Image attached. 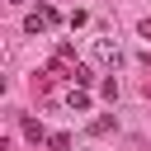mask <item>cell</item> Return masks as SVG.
I'll use <instances>...</instances> for the list:
<instances>
[{
  "label": "cell",
  "instance_id": "5",
  "mask_svg": "<svg viewBox=\"0 0 151 151\" xmlns=\"http://www.w3.org/2000/svg\"><path fill=\"white\" fill-rule=\"evenodd\" d=\"M47 146H52V151H71V137H66V132H52Z\"/></svg>",
  "mask_w": 151,
  "mask_h": 151
},
{
  "label": "cell",
  "instance_id": "4",
  "mask_svg": "<svg viewBox=\"0 0 151 151\" xmlns=\"http://www.w3.org/2000/svg\"><path fill=\"white\" fill-rule=\"evenodd\" d=\"M24 137H28V142H42L47 132H42V123H38V118H24Z\"/></svg>",
  "mask_w": 151,
  "mask_h": 151
},
{
  "label": "cell",
  "instance_id": "9",
  "mask_svg": "<svg viewBox=\"0 0 151 151\" xmlns=\"http://www.w3.org/2000/svg\"><path fill=\"white\" fill-rule=\"evenodd\" d=\"M9 5H24V0H9Z\"/></svg>",
  "mask_w": 151,
  "mask_h": 151
},
{
  "label": "cell",
  "instance_id": "1",
  "mask_svg": "<svg viewBox=\"0 0 151 151\" xmlns=\"http://www.w3.org/2000/svg\"><path fill=\"white\" fill-rule=\"evenodd\" d=\"M47 28H57V9H47V5H38L28 19H24V33H47Z\"/></svg>",
  "mask_w": 151,
  "mask_h": 151
},
{
  "label": "cell",
  "instance_id": "7",
  "mask_svg": "<svg viewBox=\"0 0 151 151\" xmlns=\"http://www.w3.org/2000/svg\"><path fill=\"white\" fill-rule=\"evenodd\" d=\"M109 127H113V118H109V113H104V118H94V123H90V132H94V137H104V132H109Z\"/></svg>",
  "mask_w": 151,
  "mask_h": 151
},
{
  "label": "cell",
  "instance_id": "3",
  "mask_svg": "<svg viewBox=\"0 0 151 151\" xmlns=\"http://www.w3.org/2000/svg\"><path fill=\"white\" fill-rule=\"evenodd\" d=\"M71 80H76V90H85V85H90V80H94V71H90V66H80V61H76V66H71Z\"/></svg>",
  "mask_w": 151,
  "mask_h": 151
},
{
  "label": "cell",
  "instance_id": "6",
  "mask_svg": "<svg viewBox=\"0 0 151 151\" xmlns=\"http://www.w3.org/2000/svg\"><path fill=\"white\" fill-rule=\"evenodd\" d=\"M66 104H71V109H90V94H85V90H71V99H66Z\"/></svg>",
  "mask_w": 151,
  "mask_h": 151
},
{
  "label": "cell",
  "instance_id": "2",
  "mask_svg": "<svg viewBox=\"0 0 151 151\" xmlns=\"http://www.w3.org/2000/svg\"><path fill=\"white\" fill-rule=\"evenodd\" d=\"M94 57H99V61H118V47H113L109 38H99V42H94Z\"/></svg>",
  "mask_w": 151,
  "mask_h": 151
},
{
  "label": "cell",
  "instance_id": "8",
  "mask_svg": "<svg viewBox=\"0 0 151 151\" xmlns=\"http://www.w3.org/2000/svg\"><path fill=\"white\" fill-rule=\"evenodd\" d=\"M137 38H146V42H151V19H142V24H137Z\"/></svg>",
  "mask_w": 151,
  "mask_h": 151
}]
</instances>
